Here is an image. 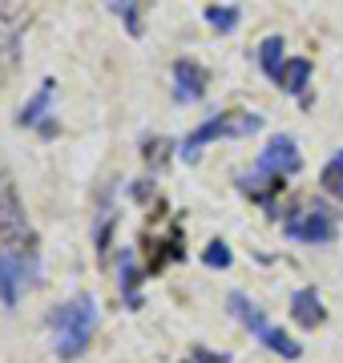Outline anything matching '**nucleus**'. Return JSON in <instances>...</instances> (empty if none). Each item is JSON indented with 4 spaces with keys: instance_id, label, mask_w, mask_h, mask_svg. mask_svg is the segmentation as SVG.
<instances>
[{
    "instance_id": "nucleus-10",
    "label": "nucleus",
    "mask_w": 343,
    "mask_h": 363,
    "mask_svg": "<svg viewBox=\"0 0 343 363\" xmlns=\"http://www.w3.org/2000/svg\"><path fill=\"white\" fill-rule=\"evenodd\" d=\"M238 186H242V194H251L254 202H266V206H271V198L283 190V178H279V174H266V169H254L247 178H238Z\"/></svg>"
},
{
    "instance_id": "nucleus-3",
    "label": "nucleus",
    "mask_w": 343,
    "mask_h": 363,
    "mask_svg": "<svg viewBox=\"0 0 343 363\" xmlns=\"http://www.w3.org/2000/svg\"><path fill=\"white\" fill-rule=\"evenodd\" d=\"M0 247L28 250L33 247V230L25 218V202L16 194V182L9 174H0Z\"/></svg>"
},
{
    "instance_id": "nucleus-5",
    "label": "nucleus",
    "mask_w": 343,
    "mask_h": 363,
    "mask_svg": "<svg viewBox=\"0 0 343 363\" xmlns=\"http://www.w3.org/2000/svg\"><path fill=\"white\" fill-rule=\"evenodd\" d=\"M299 166H303V157H299L295 138H291V133H275V138L266 142V150L259 154V166L254 169H266V174L291 178V174H299Z\"/></svg>"
},
{
    "instance_id": "nucleus-8",
    "label": "nucleus",
    "mask_w": 343,
    "mask_h": 363,
    "mask_svg": "<svg viewBox=\"0 0 343 363\" xmlns=\"http://www.w3.org/2000/svg\"><path fill=\"white\" fill-rule=\"evenodd\" d=\"M291 319H295L299 327H319L323 319H327L323 298L315 295V286H303V291H295V295H291Z\"/></svg>"
},
{
    "instance_id": "nucleus-18",
    "label": "nucleus",
    "mask_w": 343,
    "mask_h": 363,
    "mask_svg": "<svg viewBox=\"0 0 343 363\" xmlns=\"http://www.w3.org/2000/svg\"><path fill=\"white\" fill-rule=\"evenodd\" d=\"M194 363H226V355H210V351H198Z\"/></svg>"
},
{
    "instance_id": "nucleus-2",
    "label": "nucleus",
    "mask_w": 343,
    "mask_h": 363,
    "mask_svg": "<svg viewBox=\"0 0 343 363\" xmlns=\"http://www.w3.org/2000/svg\"><path fill=\"white\" fill-rule=\"evenodd\" d=\"M259 130H263V117L259 113H218V117H210V121H202L198 130L182 142L178 154H182L186 162H194V157L202 154V145L218 142V138H251V133H259Z\"/></svg>"
},
{
    "instance_id": "nucleus-1",
    "label": "nucleus",
    "mask_w": 343,
    "mask_h": 363,
    "mask_svg": "<svg viewBox=\"0 0 343 363\" xmlns=\"http://www.w3.org/2000/svg\"><path fill=\"white\" fill-rule=\"evenodd\" d=\"M93 327H97V303H93V295H73V298H65L61 307L49 311L53 351L61 359L85 355V347H89V339H93Z\"/></svg>"
},
{
    "instance_id": "nucleus-17",
    "label": "nucleus",
    "mask_w": 343,
    "mask_h": 363,
    "mask_svg": "<svg viewBox=\"0 0 343 363\" xmlns=\"http://www.w3.org/2000/svg\"><path fill=\"white\" fill-rule=\"evenodd\" d=\"M206 267H230V247L226 242H210V250H206Z\"/></svg>"
},
{
    "instance_id": "nucleus-14",
    "label": "nucleus",
    "mask_w": 343,
    "mask_h": 363,
    "mask_svg": "<svg viewBox=\"0 0 343 363\" xmlns=\"http://www.w3.org/2000/svg\"><path fill=\"white\" fill-rule=\"evenodd\" d=\"M206 21H210L214 33H230V28L238 25V9L235 4H223V9L214 4V9H206Z\"/></svg>"
},
{
    "instance_id": "nucleus-15",
    "label": "nucleus",
    "mask_w": 343,
    "mask_h": 363,
    "mask_svg": "<svg viewBox=\"0 0 343 363\" xmlns=\"http://www.w3.org/2000/svg\"><path fill=\"white\" fill-rule=\"evenodd\" d=\"M13 73H16V40H4V45H0V89L9 85Z\"/></svg>"
},
{
    "instance_id": "nucleus-6",
    "label": "nucleus",
    "mask_w": 343,
    "mask_h": 363,
    "mask_svg": "<svg viewBox=\"0 0 343 363\" xmlns=\"http://www.w3.org/2000/svg\"><path fill=\"white\" fill-rule=\"evenodd\" d=\"M25 255L28 250H13V247H0V303L4 307H16V298L25 291Z\"/></svg>"
},
{
    "instance_id": "nucleus-12",
    "label": "nucleus",
    "mask_w": 343,
    "mask_h": 363,
    "mask_svg": "<svg viewBox=\"0 0 343 363\" xmlns=\"http://www.w3.org/2000/svg\"><path fill=\"white\" fill-rule=\"evenodd\" d=\"M259 65H263V73L271 81H279V73H283V37H266L263 45H259Z\"/></svg>"
},
{
    "instance_id": "nucleus-9",
    "label": "nucleus",
    "mask_w": 343,
    "mask_h": 363,
    "mask_svg": "<svg viewBox=\"0 0 343 363\" xmlns=\"http://www.w3.org/2000/svg\"><path fill=\"white\" fill-rule=\"evenodd\" d=\"M53 93H57V81L45 77V81H40V89L25 101V109H21V117H16V125H40V117H49V101H53Z\"/></svg>"
},
{
    "instance_id": "nucleus-16",
    "label": "nucleus",
    "mask_w": 343,
    "mask_h": 363,
    "mask_svg": "<svg viewBox=\"0 0 343 363\" xmlns=\"http://www.w3.org/2000/svg\"><path fill=\"white\" fill-rule=\"evenodd\" d=\"M113 9L125 16V28H130L133 37H142V16H137V4H133V0H113Z\"/></svg>"
},
{
    "instance_id": "nucleus-13",
    "label": "nucleus",
    "mask_w": 343,
    "mask_h": 363,
    "mask_svg": "<svg viewBox=\"0 0 343 363\" xmlns=\"http://www.w3.org/2000/svg\"><path fill=\"white\" fill-rule=\"evenodd\" d=\"M319 186H323V194H331V198H339L343 202V150L339 154H331L327 166L319 169Z\"/></svg>"
},
{
    "instance_id": "nucleus-11",
    "label": "nucleus",
    "mask_w": 343,
    "mask_h": 363,
    "mask_svg": "<svg viewBox=\"0 0 343 363\" xmlns=\"http://www.w3.org/2000/svg\"><path fill=\"white\" fill-rule=\"evenodd\" d=\"M307 81H311V61L307 57H291L287 65H283V73H279V89H287L299 97L307 89Z\"/></svg>"
},
{
    "instance_id": "nucleus-7",
    "label": "nucleus",
    "mask_w": 343,
    "mask_h": 363,
    "mask_svg": "<svg viewBox=\"0 0 343 363\" xmlns=\"http://www.w3.org/2000/svg\"><path fill=\"white\" fill-rule=\"evenodd\" d=\"M206 69L198 61H174V97L178 101H202L206 93Z\"/></svg>"
},
{
    "instance_id": "nucleus-4",
    "label": "nucleus",
    "mask_w": 343,
    "mask_h": 363,
    "mask_svg": "<svg viewBox=\"0 0 343 363\" xmlns=\"http://www.w3.org/2000/svg\"><path fill=\"white\" fill-rule=\"evenodd\" d=\"M283 230L291 238H299V242H315V247L319 242H335V214L327 206L311 202V206H299L295 214H287Z\"/></svg>"
}]
</instances>
